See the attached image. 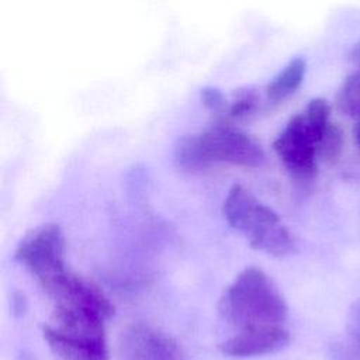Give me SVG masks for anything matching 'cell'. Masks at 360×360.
I'll use <instances>...</instances> for the list:
<instances>
[{
	"instance_id": "obj_9",
	"label": "cell",
	"mask_w": 360,
	"mask_h": 360,
	"mask_svg": "<svg viewBox=\"0 0 360 360\" xmlns=\"http://www.w3.org/2000/svg\"><path fill=\"white\" fill-rule=\"evenodd\" d=\"M307 70V63L302 58L291 59L264 87L267 101L280 103L290 97L301 86Z\"/></svg>"
},
{
	"instance_id": "obj_13",
	"label": "cell",
	"mask_w": 360,
	"mask_h": 360,
	"mask_svg": "<svg viewBox=\"0 0 360 360\" xmlns=\"http://www.w3.org/2000/svg\"><path fill=\"white\" fill-rule=\"evenodd\" d=\"M343 150V132L339 125L330 122L319 146V159L333 165L339 160Z\"/></svg>"
},
{
	"instance_id": "obj_4",
	"label": "cell",
	"mask_w": 360,
	"mask_h": 360,
	"mask_svg": "<svg viewBox=\"0 0 360 360\" xmlns=\"http://www.w3.org/2000/svg\"><path fill=\"white\" fill-rule=\"evenodd\" d=\"M222 214L226 222L242 232L255 249L276 257L288 256L295 250V238L277 212L260 202L243 186L235 184L229 188Z\"/></svg>"
},
{
	"instance_id": "obj_8",
	"label": "cell",
	"mask_w": 360,
	"mask_h": 360,
	"mask_svg": "<svg viewBox=\"0 0 360 360\" xmlns=\"http://www.w3.org/2000/svg\"><path fill=\"white\" fill-rule=\"evenodd\" d=\"M287 326L250 329L236 332L219 345V350L231 357H257L283 350L290 343Z\"/></svg>"
},
{
	"instance_id": "obj_2",
	"label": "cell",
	"mask_w": 360,
	"mask_h": 360,
	"mask_svg": "<svg viewBox=\"0 0 360 360\" xmlns=\"http://www.w3.org/2000/svg\"><path fill=\"white\" fill-rule=\"evenodd\" d=\"M263 160L260 143L226 120L217 121L200 134L181 136L174 146V163L184 172H200L221 162L256 167Z\"/></svg>"
},
{
	"instance_id": "obj_1",
	"label": "cell",
	"mask_w": 360,
	"mask_h": 360,
	"mask_svg": "<svg viewBox=\"0 0 360 360\" xmlns=\"http://www.w3.org/2000/svg\"><path fill=\"white\" fill-rule=\"evenodd\" d=\"M218 311L236 332L285 326L288 307L273 280L259 267L242 270L224 291Z\"/></svg>"
},
{
	"instance_id": "obj_15",
	"label": "cell",
	"mask_w": 360,
	"mask_h": 360,
	"mask_svg": "<svg viewBox=\"0 0 360 360\" xmlns=\"http://www.w3.org/2000/svg\"><path fill=\"white\" fill-rule=\"evenodd\" d=\"M350 58L354 60V62H359L360 63V39L354 44V46L352 48L350 51Z\"/></svg>"
},
{
	"instance_id": "obj_14",
	"label": "cell",
	"mask_w": 360,
	"mask_h": 360,
	"mask_svg": "<svg viewBox=\"0 0 360 360\" xmlns=\"http://www.w3.org/2000/svg\"><path fill=\"white\" fill-rule=\"evenodd\" d=\"M200 97H201L202 104L207 108L212 110V111H221L226 105V100H225L224 93L219 89L212 87V86L202 87L201 91H200Z\"/></svg>"
},
{
	"instance_id": "obj_10",
	"label": "cell",
	"mask_w": 360,
	"mask_h": 360,
	"mask_svg": "<svg viewBox=\"0 0 360 360\" xmlns=\"http://www.w3.org/2000/svg\"><path fill=\"white\" fill-rule=\"evenodd\" d=\"M336 360H360V298L352 305L346 325V339L333 347Z\"/></svg>"
},
{
	"instance_id": "obj_3",
	"label": "cell",
	"mask_w": 360,
	"mask_h": 360,
	"mask_svg": "<svg viewBox=\"0 0 360 360\" xmlns=\"http://www.w3.org/2000/svg\"><path fill=\"white\" fill-rule=\"evenodd\" d=\"M107 318L77 307H53L51 322L42 326V338L60 360H108Z\"/></svg>"
},
{
	"instance_id": "obj_11",
	"label": "cell",
	"mask_w": 360,
	"mask_h": 360,
	"mask_svg": "<svg viewBox=\"0 0 360 360\" xmlns=\"http://www.w3.org/2000/svg\"><path fill=\"white\" fill-rule=\"evenodd\" d=\"M336 103L342 112L360 120V68L345 79L338 91Z\"/></svg>"
},
{
	"instance_id": "obj_6",
	"label": "cell",
	"mask_w": 360,
	"mask_h": 360,
	"mask_svg": "<svg viewBox=\"0 0 360 360\" xmlns=\"http://www.w3.org/2000/svg\"><path fill=\"white\" fill-rule=\"evenodd\" d=\"M65 235L58 224H44L20 240L15 259L45 285L68 270L65 263Z\"/></svg>"
},
{
	"instance_id": "obj_16",
	"label": "cell",
	"mask_w": 360,
	"mask_h": 360,
	"mask_svg": "<svg viewBox=\"0 0 360 360\" xmlns=\"http://www.w3.org/2000/svg\"><path fill=\"white\" fill-rule=\"evenodd\" d=\"M354 139H356V145L360 149V120L357 121L356 127H354Z\"/></svg>"
},
{
	"instance_id": "obj_5",
	"label": "cell",
	"mask_w": 360,
	"mask_h": 360,
	"mask_svg": "<svg viewBox=\"0 0 360 360\" xmlns=\"http://www.w3.org/2000/svg\"><path fill=\"white\" fill-rule=\"evenodd\" d=\"M329 104L312 98L305 110L290 118L273 142V149L290 172L300 180H312L318 173L319 146L330 125Z\"/></svg>"
},
{
	"instance_id": "obj_12",
	"label": "cell",
	"mask_w": 360,
	"mask_h": 360,
	"mask_svg": "<svg viewBox=\"0 0 360 360\" xmlns=\"http://www.w3.org/2000/svg\"><path fill=\"white\" fill-rule=\"evenodd\" d=\"M259 104H260V94L257 93L256 89H252V87L238 89L233 93L231 104L228 105V112L225 120L226 121L245 120L257 111Z\"/></svg>"
},
{
	"instance_id": "obj_7",
	"label": "cell",
	"mask_w": 360,
	"mask_h": 360,
	"mask_svg": "<svg viewBox=\"0 0 360 360\" xmlns=\"http://www.w3.org/2000/svg\"><path fill=\"white\" fill-rule=\"evenodd\" d=\"M118 352L124 360H188L173 336L146 323L127 326L121 332Z\"/></svg>"
}]
</instances>
